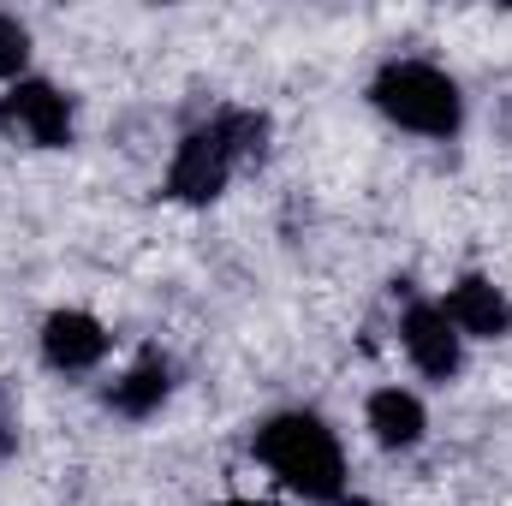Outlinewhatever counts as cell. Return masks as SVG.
I'll list each match as a JSON object with an SVG mask.
<instances>
[{"instance_id": "obj_1", "label": "cell", "mask_w": 512, "mask_h": 506, "mask_svg": "<svg viewBox=\"0 0 512 506\" xmlns=\"http://www.w3.org/2000/svg\"><path fill=\"white\" fill-rule=\"evenodd\" d=\"M251 453L298 501L310 506L346 501V447L328 429V417H316V411H274L268 423H256Z\"/></svg>"}, {"instance_id": "obj_2", "label": "cell", "mask_w": 512, "mask_h": 506, "mask_svg": "<svg viewBox=\"0 0 512 506\" xmlns=\"http://www.w3.org/2000/svg\"><path fill=\"white\" fill-rule=\"evenodd\" d=\"M262 137L268 120L251 108H221L209 114L203 126H191L173 149V167H167V197L173 203H215L239 167L262 161Z\"/></svg>"}, {"instance_id": "obj_3", "label": "cell", "mask_w": 512, "mask_h": 506, "mask_svg": "<svg viewBox=\"0 0 512 506\" xmlns=\"http://www.w3.org/2000/svg\"><path fill=\"white\" fill-rule=\"evenodd\" d=\"M370 108L387 126L411 131V137H435V143L459 137V126H465V90L435 60H387L370 78Z\"/></svg>"}, {"instance_id": "obj_4", "label": "cell", "mask_w": 512, "mask_h": 506, "mask_svg": "<svg viewBox=\"0 0 512 506\" xmlns=\"http://www.w3.org/2000/svg\"><path fill=\"white\" fill-rule=\"evenodd\" d=\"M78 131V108L60 84L48 78H18L0 96V137L24 143V149H66Z\"/></svg>"}, {"instance_id": "obj_5", "label": "cell", "mask_w": 512, "mask_h": 506, "mask_svg": "<svg viewBox=\"0 0 512 506\" xmlns=\"http://www.w3.org/2000/svg\"><path fill=\"white\" fill-rule=\"evenodd\" d=\"M399 346H405L411 370L423 381H453L465 370V340H459V328L447 322V310L429 304V298H411V304H405V316H399Z\"/></svg>"}, {"instance_id": "obj_6", "label": "cell", "mask_w": 512, "mask_h": 506, "mask_svg": "<svg viewBox=\"0 0 512 506\" xmlns=\"http://www.w3.org/2000/svg\"><path fill=\"white\" fill-rule=\"evenodd\" d=\"M108 346H114V334L90 310H54L42 322V364L60 376H90L108 358Z\"/></svg>"}, {"instance_id": "obj_7", "label": "cell", "mask_w": 512, "mask_h": 506, "mask_svg": "<svg viewBox=\"0 0 512 506\" xmlns=\"http://www.w3.org/2000/svg\"><path fill=\"white\" fill-rule=\"evenodd\" d=\"M447 322L459 328V340H507L512 334V298L489 274H459L441 298Z\"/></svg>"}, {"instance_id": "obj_8", "label": "cell", "mask_w": 512, "mask_h": 506, "mask_svg": "<svg viewBox=\"0 0 512 506\" xmlns=\"http://www.w3.org/2000/svg\"><path fill=\"white\" fill-rule=\"evenodd\" d=\"M167 393H173V358L167 352H143L137 364H126L120 376L108 381V411L114 417H126V423H143V417H155L161 405H167Z\"/></svg>"}, {"instance_id": "obj_9", "label": "cell", "mask_w": 512, "mask_h": 506, "mask_svg": "<svg viewBox=\"0 0 512 506\" xmlns=\"http://www.w3.org/2000/svg\"><path fill=\"white\" fill-rule=\"evenodd\" d=\"M364 423H370V435L387 453H411L429 435V411H423V399L411 387H376L370 405H364Z\"/></svg>"}, {"instance_id": "obj_10", "label": "cell", "mask_w": 512, "mask_h": 506, "mask_svg": "<svg viewBox=\"0 0 512 506\" xmlns=\"http://www.w3.org/2000/svg\"><path fill=\"white\" fill-rule=\"evenodd\" d=\"M24 66H30V24L12 18V12H0V78L18 84Z\"/></svg>"}, {"instance_id": "obj_11", "label": "cell", "mask_w": 512, "mask_h": 506, "mask_svg": "<svg viewBox=\"0 0 512 506\" xmlns=\"http://www.w3.org/2000/svg\"><path fill=\"white\" fill-rule=\"evenodd\" d=\"M12 447H18V411H12V399L0 387V459H12Z\"/></svg>"}, {"instance_id": "obj_12", "label": "cell", "mask_w": 512, "mask_h": 506, "mask_svg": "<svg viewBox=\"0 0 512 506\" xmlns=\"http://www.w3.org/2000/svg\"><path fill=\"white\" fill-rule=\"evenodd\" d=\"M221 506H268V501H245V495H239V501H221Z\"/></svg>"}, {"instance_id": "obj_13", "label": "cell", "mask_w": 512, "mask_h": 506, "mask_svg": "<svg viewBox=\"0 0 512 506\" xmlns=\"http://www.w3.org/2000/svg\"><path fill=\"white\" fill-rule=\"evenodd\" d=\"M340 506H370V501H340Z\"/></svg>"}]
</instances>
